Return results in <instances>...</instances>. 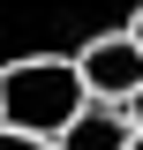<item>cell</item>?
<instances>
[{
    "mask_svg": "<svg viewBox=\"0 0 143 150\" xmlns=\"http://www.w3.org/2000/svg\"><path fill=\"white\" fill-rule=\"evenodd\" d=\"M0 128H8V120H0Z\"/></svg>",
    "mask_w": 143,
    "mask_h": 150,
    "instance_id": "ba28073f",
    "label": "cell"
},
{
    "mask_svg": "<svg viewBox=\"0 0 143 150\" xmlns=\"http://www.w3.org/2000/svg\"><path fill=\"white\" fill-rule=\"evenodd\" d=\"M128 30H136V38H143V8H136V15H128Z\"/></svg>",
    "mask_w": 143,
    "mask_h": 150,
    "instance_id": "8992f818",
    "label": "cell"
},
{
    "mask_svg": "<svg viewBox=\"0 0 143 150\" xmlns=\"http://www.w3.org/2000/svg\"><path fill=\"white\" fill-rule=\"evenodd\" d=\"M75 68H83L90 98H113V105H128V98L143 90V38L136 30H98L75 53Z\"/></svg>",
    "mask_w": 143,
    "mask_h": 150,
    "instance_id": "7a4b0ae2",
    "label": "cell"
},
{
    "mask_svg": "<svg viewBox=\"0 0 143 150\" xmlns=\"http://www.w3.org/2000/svg\"><path fill=\"white\" fill-rule=\"evenodd\" d=\"M0 150H60V135H30V128H0Z\"/></svg>",
    "mask_w": 143,
    "mask_h": 150,
    "instance_id": "277c9868",
    "label": "cell"
},
{
    "mask_svg": "<svg viewBox=\"0 0 143 150\" xmlns=\"http://www.w3.org/2000/svg\"><path fill=\"white\" fill-rule=\"evenodd\" d=\"M128 150H143V128H136V143H128Z\"/></svg>",
    "mask_w": 143,
    "mask_h": 150,
    "instance_id": "52a82bcc",
    "label": "cell"
},
{
    "mask_svg": "<svg viewBox=\"0 0 143 150\" xmlns=\"http://www.w3.org/2000/svg\"><path fill=\"white\" fill-rule=\"evenodd\" d=\"M128 120H136V128H143V90H136V98H128Z\"/></svg>",
    "mask_w": 143,
    "mask_h": 150,
    "instance_id": "5b68a950",
    "label": "cell"
},
{
    "mask_svg": "<svg viewBox=\"0 0 143 150\" xmlns=\"http://www.w3.org/2000/svg\"><path fill=\"white\" fill-rule=\"evenodd\" d=\"M90 105V83L75 68V53H23L0 68V120L30 135H60L75 112Z\"/></svg>",
    "mask_w": 143,
    "mask_h": 150,
    "instance_id": "6da1fadb",
    "label": "cell"
},
{
    "mask_svg": "<svg viewBox=\"0 0 143 150\" xmlns=\"http://www.w3.org/2000/svg\"><path fill=\"white\" fill-rule=\"evenodd\" d=\"M128 143H136V120H128V105H113V98H90L68 128H60V150H128Z\"/></svg>",
    "mask_w": 143,
    "mask_h": 150,
    "instance_id": "3957f363",
    "label": "cell"
}]
</instances>
